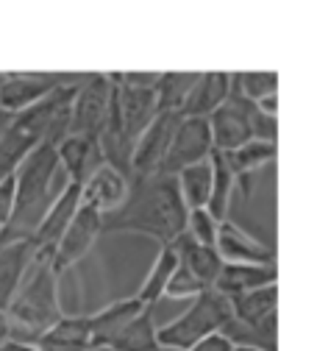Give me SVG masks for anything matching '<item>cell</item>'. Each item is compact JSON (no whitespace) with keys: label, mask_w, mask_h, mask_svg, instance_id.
I'll use <instances>...</instances> for the list:
<instances>
[{"label":"cell","mask_w":317,"mask_h":351,"mask_svg":"<svg viewBox=\"0 0 317 351\" xmlns=\"http://www.w3.org/2000/svg\"><path fill=\"white\" fill-rule=\"evenodd\" d=\"M187 229V206L178 195L175 176L153 173L148 179L131 182L125 204L103 217V234L128 232L170 245Z\"/></svg>","instance_id":"6da1fadb"},{"label":"cell","mask_w":317,"mask_h":351,"mask_svg":"<svg viewBox=\"0 0 317 351\" xmlns=\"http://www.w3.org/2000/svg\"><path fill=\"white\" fill-rule=\"evenodd\" d=\"M59 304V274L51 265V256H39L31 262L17 293L6 306L9 335L17 343L36 346V340L62 318Z\"/></svg>","instance_id":"7a4b0ae2"},{"label":"cell","mask_w":317,"mask_h":351,"mask_svg":"<svg viewBox=\"0 0 317 351\" xmlns=\"http://www.w3.org/2000/svg\"><path fill=\"white\" fill-rule=\"evenodd\" d=\"M59 170L62 165L53 143H42L23 159V165L14 173V215L9 226L0 229V237L3 240L34 237L45 212L51 209L53 198L59 195V193L53 195Z\"/></svg>","instance_id":"3957f363"},{"label":"cell","mask_w":317,"mask_h":351,"mask_svg":"<svg viewBox=\"0 0 317 351\" xmlns=\"http://www.w3.org/2000/svg\"><path fill=\"white\" fill-rule=\"evenodd\" d=\"M209 131H212V148L217 154H229L251 140L276 143L279 140V117L264 114L253 101L242 98L231 81L229 98L209 117Z\"/></svg>","instance_id":"277c9868"},{"label":"cell","mask_w":317,"mask_h":351,"mask_svg":"<svg viewBox=\"0 0 317 351\" xmlns=\"http://www.w3.org/2000/svg\"><path fill=\"white\" fill-rule=\"evenodd\" d=\"M231 321H234L231 301L225 295H220L214 287H209V290L198 293L192 298V304L175 321L156 326V340L162 348L187 351L198 340H203L214 332H223Z\"/></svg>","instance_id":"5b68a950"},{"label":"cell","mask_w":317,"mask_h":351,"mask_svg":"<svg viewBox=\"0 0 317 351\" xmlns=\"http://www.w3.org/2000/svg\"><path fill=\"white\" fill-rule=\"evenodd\" d=\"M109 106H112L109 73H84L81 84L75 86L73 104H70V131L67 134L101 140L103 128L109 123Z\"/></svg>","instance_id":"8992f818"},{"label":"cell","mask_w":317,"mask_h":351,"mask_svg":"<svg viewBox=\"0 0 317 351\" xmlns=\"http://www.w3.org/2000/svg\"><path fill=\"white\" fill-rule=\"evenodd\" d=\"M81 75L84 73H0V109L14 117L51 98L62 86L81 81Z\"/></svg>","instance_id":"52a82bcc"},{"label":"cell","mask_w":317,"mask_h":351,"mask_svg":"<svg viewBox=\"0 0 317 351\" xmlns=\"http://www.w3.org/2000/svg\"><path fill=\"white\" fill-rule=\"evenodd\" d=\"M175 125H178V114L159 112L151 120V125L137 137V143H134V151H131V165H128V179L131 182L148 179V176H153V173L162 170Z\"/></svg>","instance_id":"ba28073f"},{"label":"cell","mask_w":317,"mask_h":351,"mask_svg":"<svg viewBox=\"0 0 317 351\" xmlns=\"http://www.w3.org/2000/svg\"><path fill=\"white\" fill-rule=\"evenodd\" d=\"M103 234V215H98L92 206H78V212L73 215V221L67 226V232L62 234V240L56 243L53 254H51V265L53 271L62 276L64 271H70L75 262H81L89 248L95 245V240Z\"/></svg>","instance_id":"9c48e42d"},{"label":"cell","mask_w":317,"mask_h":351,"mask_svg":"<svg viewBox=\"0 0 317 351\" xmlns=\"http://www.w3.org/2000/svg\"><path fill=\"white\" fill-rule=\"evenodd\" d=\"M212 131H209V120L203 117H178V125L173 131V140L164 156V165L159 173H170L175 176L178 170H184L190 165L206 162L212 156Z\"/></svg>","instance_id":"30bf717a"},{"label":"cell","mask_w":317,"mask_h":351,"mask_svg":"<svg viewBox=\"0 0 317 351\" xmlns=\"http://www.w3.org/2000/svg\"><path fill=\"white\" fill-rule=\"evenodd\" d=\"M128 190H131L128 176L103 162L101 167H95L92 173H89V179L81 184V204L92 206L98 215L106 217V215L117 212L125 204Z\"/></svg>","instance_id":"8fae6325"},{"label":"cell","mask_w":317,"mask_h":351,"mask_svg":"<svg viewBox=\"0 0 317 351\" xmlns=\"http://www.w3.org/2000/svg\"><path fill=\"white\" fill-rule=\"evenodd\" d=\"M78 206H81V184L67 182L62 187V193L53 198L51 209L45 212V217H42V223L36 226V232H34V243L39 248V256H51L53 254L56 243L67 232V226L73 221V215L78 212Z\"/></svg>","instance_id":"7c38bea8"},{"label":"cell","mask_w":317,"mask_h":351,"mask_svg":"<svg viewBox=\"0 0 317 351\" xmlns=\"http://www.w3.org/2000/svg\"><path fill=\"white\" fill-rule=\"evenodd\" d=\"M39 248L34 237H14L3 240L0 237V310L6 313L12 295L17 293L23 276L28 274L31 262L36 259Z\"/></svg>","instance_id":"4fadbf2b"},{"label":"cell","mask_w":317,"mask_h":351,"mask_svg":"<svg viewBox=\"0 0 317 351\" xmlns=\"http://www.w3.org/2000/svg\"><path fill=\"white\" fill-rule=\"evenodd\" d=\"M276 279H279L276 262H223L212 287L225 298H234L264 285H276Z\"/></svg>","instance_id":"5bb4252c"},{"label":"cell","mask_w":317,"mask_h":351,"mask_svg":"<svg viewBox=\"0 0 317 351\" xmlns=\"http://www.w3.org/2000/svg\"><path fill=\"white\" fill-rule=\"evenodd\" d=\"M214 251L223 262H276V248L264 245L256 237H251L245 229H240L234 221H220Z\"/></svg>","instance_id":"9a60e30c"},{"label":"cell","mask_w":317,"mask_h":351,"mask_svg":"<svg viewBox=\"0 0 317 351\" xmlns=\"http://www.w3.org/2000/svg\"><path fill=\"white\" fill-rule=\"evenodd\" d=\"M173 254H175V262L181 271H187L203 290H209L223 268V259L217 256L214 245H203L198 240H192L187 232H181L173 243H170Z\"/></svg>","instance_id":"2e32d148"},{"label":"cell","mask_w":317,"mask_h":351,"mask_svg":"<svg viewBox=\"0 0 317 351\" xmlns=\"http://www.w3.org/2000/svg\"><path fill=\"white\" fill-rule=\"evenodd\" d=\"M231 90V73H201V78L195 81V86L190 90L184 106H181L178 117H203L209 120L223 101L229 98Z\"/></svg>","instance_id":"e0dca14e"},{"label":"cell","mask_w":317,"mask_h":351,"mask_svg":"<svg viewBox=\"0 0 317 351\" xmlns=\"http://www.w3.org/2000/svg\"><path fill=\"white\" fill-rule=\"evenodd\" d=\"M276 156H279L276 143H259V140H251V143L240 145L237 151L223 154L225 165H229V170L234 173V182H237V187L245 193V198H251L253 176H256L262 167H267L270 162H276Z\"/></svg>","instance_id":"ac0fdd59"},{"label":"cell","mask_w":317,"mask_h":351,"mask_svg":"<svg viewBox=\"0 0 317 351\" xmlns=\"http://www.w3.org/2000/svg\"><path fill=\"white\" fill-rule=\"evenodd\" d=\"M56 154H59L62 170H67L73 184H84L89 179V173L103 165L101 143L89 140V137H78V134H67L56 145Z\"/></svg>","instance_id":"d6986e66"},{"label":"cell","mask_w":317,"mask_h":351,"mask_svg":"<svg viewBox=\"0 0 317 351\" xmlns=\"http://www.w3.org/2000/svg\"><path fill=\"white\" fill-rule=\"evenodd\" d=\"M145 310V304L131 295V298H120V301H112L109 306L98 310L95 315H86L89 318V335H92V348H106L109 340L128 324L134 321L140 313Z\"/></svg>","instance_id":"ffe728a7"},{"label":"cell","mask_w":317,"mask_h":351,"mask_svg":"<svg viewBox=\"0 0 317 351\" xmlns=\"http://www.w3.org/2000/svg\"><path fill=\"white\" fill-rule=\"evenodd\" d=\"M39 351H92L86 315H62L48 332L36 340Z\"/></svg>","instance_id":"44dd1931"},{"label":"cell","mask_w":317,"mask_h":351,"mask_svg":"<svg viewBox=\"0 0 317 351\" xmlns=\"http://www.w3.org/2000/svg\"><path fill=\"white\" fill-rule=\"evenodd\" d=\"M109 351H162L159 340H156V321H153V306L145 310L128 321L106 346Z\"/></svg>","instance_id":"7402d4cb"},{"label":"cell","mask_w":317,"mask_h":351,"mask_svg":"<svg viewBox=\"0 0 317 351\" xmlns=\"http://www.w3.org/2000/svg\"><path fill=\"white\" fill-rule=\"evenodd\" d=\"M175 187H178V195L184 201L187 212L190 209H206L209 204V193H212V162H198V165H190L184 170L175 173Z\"/></svg>","instance_id":"603a6c76"},{"label":"cell","mask_w":317,"mask_h":351,"mask_svg":"<svg viewBox=\"0 0 317 351\" xmlns=\"http://www.w3.org/2000/svg\"><path fill=\"white\" fill-rule=\"evenodd\" d=\"M209 162H212V193H209V204H206V209L217 217V221H225V217H229L231 193H234L237 182H234V173L229 170V165H225L223 154L212 151Z\"/></svg>","instance_id":"cb8c5ba5"},{"label":"cell","mask_w":317,"mask_h":351,"mask_svg":"<svg viewBox=\"0 0 317 351\" xmlns=\"http://www.w3.org/2000/svg\"><path fill=\"white\" fill-rule=\"evenodd\" d=\"M198 78H201V73H162L156 81V90H153L159 112L178 114Z\"/></svg>","instance_id":"d4e9b609"},{"label":"cell","mask_w":317,"mask_h":351,"mask_svg":"<svg viewBox=\"0 0 317 351\" xmlns=\"http://www.w3.org/2000/svg\"><path fill=\"white\" fill-rule=\"evenodd\" d=\"M173 271H175V254H173L170 245H162L159 248V256L153 262V268L148 271V276H145V282H142V287L137 293V298L145 306H156V301L164 298V287H167Z\"/></svg>","instance_id":"484cf974"},{"label":"cell","mask_w":317,"mask_h":351,"mask_svg":"<svg viewBox=\"0 0 317 351\" xmlns=\"http://www.w3.org/2000/svg\"><path fill=\"white\" fill-rule=\"evenodd\" d=\"M231 81L237 93L253 104L279 95V73L273 70H253V73H231Z\"/></svg>","instance_id":"4316f807"},{"label":"cell","mask_w":317,"mask_h":351,"mask_svg":"<svg viewBox=\"0 0 317 351\" xmlns=\"http://www.w3.org/2000/svg\"><path fill=\"white\" fill-rule=\"evenodd\" d=\"M217 226L220 221L209 212V209H190L187 212V234L203 245H214V237H217Z\"/></svg>","instance_id":"83f0119b"},{"label":"cell","mask_w":317,"mask_h":351,"mask_svg":"<svg viewBox=\"0 0 317 351\" xmlns=\"http://www.w3.org/2000/svg\"><path fill=\"white\" fill-rule=\"evenodd\" d=\"M14 215V176L0 182V229H6Z\"/></svg>","instance_id":"f1b7e54d"},{"label":"cell","mask_w":317,"mask_h":351,"mask_svg":"<svg viewBox=\"0 0 317 351\" xmlns=\"http://www.w3.org/2000/svg\"><path fill=\"white\" fill-rule=\"evenodd\" d=\"M231 348H234V343L229 337H225L223 332H214V335L198 340L195 346H190L187 351H231Z\"/></svg>","instance_id":"f546056e"},{"label":"cell","mask_w":317,"mask_h":351,"mask_svg":"<svg viewBox=\"0 0 317 351\" xmlns=\"http://www.w3.org/2000/svg\"><path fill=\"white\" fill-rule=\"evenodd\" d=\"M0 351H39L36 346H28V343H17V340H6L0 346Z\"/></svg>","instance_id":"4dcf8cb0"},{"label":"cell","mask_w":317,"mask_h":351,"mask_svg":"<svg viewBox=\"0 0 317 351\" xmlns=\"http://www.w3.org/2000/svg\"><path fill=\"white\" fill-rule=\"evenodd\" d=\"M6 340H12V335H9V321H6V313L0 310V346H3Z\"/></svg>","instance_id":"1f68e13d"},{"label":"cell","mask_w":317,"mask_h":351,"mask_svg":"<svg viewBox=\"0 0 317 351\" xmlns=\"http://www.w3.org/2000/svg\"><path fill=\"white\" fill-rule=\"evenodd\" d=\"M9 120H12V114H6L3 109H0V134L6 131V125H9Z\"/></svg>","instance_id":"d6a6232c"},{"label":"cell","mask_w":317,"mask_h":351,"mask_svg":"<svg viewBox=\"0 0 317 351\" xmlns=\"http://www.w3.org/2000/svg\"><path fill=\"white\" fill-rule=\"evenodd\" d=\"M231 351H262V348H256V346H234Z\"/></svg>","instance_id":"836d02e7"},{"label":"cell","mask_w":317,"mask_h":351,"mask_svg":"<svg viewBox=\"0 0 317 351\" xmlns=\"http://www.w3.org/2000/svg\"><path fill=\"white\" fill-rule=\"evenodd\" d=\"M92 351H109V348H92Z\"/></svg>","instance_id":"e575fe53"}]
</instances>
